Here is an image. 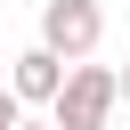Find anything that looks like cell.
I'll return each instance as SVG.
<instances>
[{"instance_id":"277c9868","label":"cell","mask_w":130,"mask_h":130,"mask_svg":"<svg viewBox=\"0 0 130 130\" xmlns=\"http://www.w3.org/2000/svg\"><path fill=\"white\" fill-rule=\"evenodd\" d=\"M16 122H24V106H16L8 89H0V130H16Z\"/></svg>"},{"instance_id":"8992f818","label":"cell","mask_w":130,"mask_h":130,"mask_svg":"<svg viewBox=\"0 0 130 130\" xmlns=\"http://www.w3.org/2000/svg\"><path fill=\"white\" fill-rule=\"evenodd\" d=\"M16 130H57V122H16Z\"/></svg>"},{"instance_id":"3957f363","label":"cell","mask_w":130,"mask_h":130,"mask_svg":"<svg viewBox=\"0 0 130 130\" xmlns=\"http://www.w3.org/2000/svg\"><path fill=\"white\" fill-rule=\"evenodd\" d=\"M65 73H73V65H57V57H49L41 41H32V49L16 57V73H8V98H16V106H57Z\"/></svg>"},{"instance_id":"6da1fadb","label":"cell","mask_w":130,"mask_h":130,"mask_svg":"<svg viewBox=\"0 0 130 130\" xmlns=\"http://www.w3.org/2000/svg\"><path fill=\"white\" fill-rule=\"evenodd\" d=\"M106 41V8L98 0H41V49L57 65H89Z\"/></svg>"},{"instance_id":"7a4b0ae2","label":"cell","mask_w":130,"mask_h":130,"mask_svg":"<svg viewBox=\"0 0 130 130\" xmlns=\"http://www.w3.org/2000/svg\"><path fill=\"white\" fill-rule=\"evenodd\" d=\"M114 106H122L114 65H73V73H65V89H57V106H49V122H57V130H106V122H114Z\"/></svg>"},{"instance_id":"5b68a950","label":"cell","mask_w":130,"mask_h":130,"mask_svg":"<svg viewBox=\"0 0 130 130\" xmlns=\"http://www.w3.org/2000/svg\"><path fill=\"white\" fill-rule=\"evenodd\" d=\"M114 89H122V106H130V65H122V73H114Z\"/></svg>"}]
</instances>
